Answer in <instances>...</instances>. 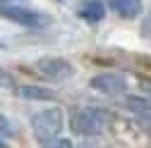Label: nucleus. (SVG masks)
I'll use <instances>...</instances> for the list:
<instances>
[{
    "mask_svg": "<svg viewBox=\"0 0 151 148\" xmlns=\"http://www.w3.org/2000/svg\"><path fill=\"white\" fill-rule=\"evenodd\" d=\"M106 124L108 115L99 107H79L70 117V129L77 136H99L101 132H106Z\"/></svg>",
    "mask_w": 151,
    "mask_h": 148,
    "instance_id": "nucleus-1",
    "label": "nucleus"
},
{
    "mask_svg": "<svg viewBox=\"0 0 151 148\" xmlns=\"http://www.w3.org/2000/svg\"><path fill=\"white\" fill-rule=\"evenodd\" d=\"M29 124H31V132H34L36 141L43 143V141H50V139L60 136L63 127H65V117H63V110L48 107V110H41V112L31 115Z\"/></svg>",
    "mask_w": 151,
    "mask_h": 148,
    "instance_id": "nucleus-2",
    "label": "nucleus"
},
{
    "mask_svg": "<svg viewBox=\"0 0 151 148\" xmlns=\"http://www.w3.org/2000/svg\"><path fill=\"white\" fill-rule=\"evenodd\" d=\"M34 69L46 81H67L74 74V67L65 58H41L34 62Z\"/></svg>",
    "mask_w": 151,
    "mask_h": 148,
    "instance_id": "nucleus-3",
    "label": "nucleus"
},
{
    "mask_svg": "<svg viewBox=\"0 0 151 148\" xmlns=\"http://www.w3.org/2000/svg\"><path fill=\"white\" fill-rule=\"evenodd\" d=\"M0 14L5 19L14 22V24H22V26H31V29H39V26H46L50 19L46 14L36 12V10H29V7H22V5H0Z\"/></svg>",
    "mask_w": 151,
    "mask_h": 148,
    "instance_id": "nucleus-4",
    "label": "nucleus"
},
{
    "mask_svg": "<svg viewBox=\"0 0 151 148\" xmlns=\"http://www.w3.org/2000/svg\"><path fill=\"white\" fill-rule=\"evenodd\" d=\"M91 88H96L99 93H106V96H115V93H125L127 91V79L122 74H115V72H106V74H96L91 81H89Z\"/></svg>",
    "mask_w": 151,
    "mask_h": 148,
    "instance_id": "nucleus-5",
    "label": "nucleus"
},
{
    "mask_svg": "<svg viewBox=\"0 0 151 148\" xmlns=\"http://www.w3.org/2000/svg\"><path fill=\"white\" fill-rule=\"evenodd\" d=\"M125 105L146 132H151V100L144 96H129V98H125Z\"/></svg>",
    "mask_w": 151,
    "mask_h": 148,
    "instance_id": "nucleus-6",
    "label": "nucleus"
},
{
    "mask_svg": "<svg viewBox=\"0 0 151 148\" xmlns=\"http://www.w3.org/2000/svg\"><path fill=\"white\" fill-rule=\"evenodd\" d=\"M108 7L122 19H134L142 14V0H108Z\"/></svg>",
    "mask_w": 151,
    "mask_h": 148,
    "instance_id": "nucleus-7",
    "label": "nucleus"
},
{
    "mask_svg": "<svg viewBox=\"0 0 151 148\" xmlns=\"http://www.w3.org/2000/svg\"><path fill=\"white\" fill-rule=\"evenodd\" d=\"M77 14L82 17L84 22L96 24V22H101L106 17V5L101 3V0H84V3L77 7Z\"/></svg>",
    "mask_w": 151,
    "mask_h": 148,
    "instance_id": "nucleus-8",
    "label": "nucleus"
},
{
    "mask_svg": "<svg viewBox=\"0 0 151 148\" xmlns=\"http://www.w3.org/2000/svg\"><path fill=\"white\" fill-rule=\"evenodd\" d=\"M17 96L24 98V100H53V98H55L53 91L41 88V86H31V84L19 86V88H17Z\"/></svg>",
    "mask_w": 151,
    "mask_h": 148,
    "instance_id": "nucleus-9",
    "label": "nucleus"
},
{
    "mask_svg": "<svg viewBox=\"0 0 151 148\" xmlns=\"http://www.w3.org/2000/svg\"><path fill=\"white\" fill-rule=\"evenodd\" d=\"M41 146H43V148H74V143H72L70 139H63V136L50 139V141H43Z\"/></svg>",
    "mask_w": 151,
    "mask_h": 148,
    "instance_id": "nucleus-10",
    "label": "nucleus"
},
{
    "mask_svg": "<svg viewBox=\"0 0 151 148\" xmlns=\"http://www.w3.org/2000/svg\"><path fill=\"white\" fill-rule=\"evenodd\" d=\"M12 86H14L12 74H10L5 67H0V88H12Z\"/></svg>",
    "mask_w": 151,
    "mask_h": 148,
    "instance_id": "nucleus-11",
    "label": "nucleus"
},
{
    "mask_svg": "<svg viewBox=\"0 0 151 148\" xmlns=\"http://www.w3.org/2000/svg\"><path fill=\"white\" fill-rule=\"evenodd\" d=\"M142 36L151 41V10L144 14V19H142Z\"/></svg>",
    "mask_w": 151,
    "mask_h": 148,
    "instance_id": "nucleus-12",
    "label": "nucleus"
},
{
    "mask_svg": "<svg viewBox=\"0 0 151 148\" xmlns=\"http://www.w3.org/2000/svg\"><path fill=\"white\" fill-rule=\"evenodd\" d=\"M0 134H5V136H10L12 132H10V122L3 117V115H0Z\"/></svg>",
    "mask_w": 151,
    "mask_h": 148,
    "instance_id": "nucleus-13",
    "label": "nucleus"
},
{
    "mask_svg": "<svg viewBox=\"0 0 151 148\" xmlns=\"http://www.w3.org/2000/svg\"><path fill=\"white\" fill-rule=\"evenodd\" d=\"M0 148H5V141H3V139H0Z\"/></svg>",
    "mask_w": 151,
    "mask_h": 148,
    "instance_id": "nucleus-14",
    "label": "nucleus"
},
{
    "mask_svg": "<svg viewBox=\"0 0 151 148\" xmlns=\"http://www.w3.org/2000/svg\"><path fill=\"white\" fill-rule=\"evenodd\" d=\"M0 5H3V0H0Z\"/></svg>",
    "mask_w": 151,
    "mask_h": 148,
    "instance_id": "nucleus-15",
    "label": "nucleus"
}]
</instances>
